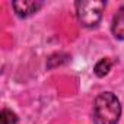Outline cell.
<instances>
[{
    "instance_id": "obj_1",
    "label": "cell",
    "mask_w": 124,
    "mask_h": 124,
    "mask_svg": "<svg viewBox=\"0 0 124 124\" xmlns=\"http://www.w3.org/2000/svg\"><path fill=\"white\" fill-rule=\"evenodd\" d=\"M93 123L95 124H117L121 115V105L112 92H102L93 101Z\"/></svg>"
},
{
    "instance_id": "obj_2",
    "label": "cell",
    "mask_w": 124,
    "mask_h": 124,
    "mask_svg": "<svg viewBox=\"0 0 124 124\" xmlns=\"http://www.w3.org/2000/svg\"><path fill=\"white\" fill-rule=\"evenodd\" d=\"M104 9H105V2H99V0H89V2L76 3L78 19L83 26H88V28L96 26L99 23Z\"/></svg>"
},
{
    "instance_id": "obj_3",
    "label": "cell",
    "mask_w": 124,
    "mask_h": 124,
    "mask_svg": "<svg viewBox=\"0 0 124 124\" xmlns=\"http://www.w3.org/2000/svg\"><path fill=\"white\" fill-rule=\"evenodd\" d=\"M12 6L19 18H28V16L37 13L38 9L42 6V3L34 2V0H22V2H13Z\"/></svg>"
},
{
    "instance_id": "obj_4",
    "label": "cell",
    "mask_w": 124,
    "mask_h": 124,
    "mask_svg": "<svg viewBox=\"0 0 124 124\" xmlns=\"http://www.w3.org/2000/svg\"><path fill=\"white\" fill-rule=\"evenodd\" d=\"M111 31L117 39H124V6L120 8L117 10V13L114 15Z\"/></svg>"
},
{
    "instance_id": "obj_5",
    "label": "cell",
    "mask_w": 124,
    "mask_h": 124,
    "mask_svg": "<svg viewBox=\"0 0 124 124\" xmlns=\"http://www.w3.org/2000/svg\"><path fill=\"white\" fill-rule=\"evenodd\" d=\"M111 66H112L111 58L105 57V58H101L98 63L95 64L93 72H95V75H96L98 78H104V76H105V75H108V72L111 70Z\"/></svg>"
},
{
    "instance_id": "obj_6",
    "label": "cell",
    "mask_w": 124,
    "mask_h": 124,
    "mask_svg": "<svg viewBox=\"0 0 124 124\" xmlns=\"http://www.w3.org/2000/svg\"><path fill=\"white\" fill-rule=\"evenodd\" d=\"M0 121H2V124H16L18 117H16V114L12 112L10 109L3 108V109H2V114H0Z\"/></svg>"
}]
</instances>
